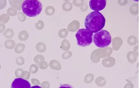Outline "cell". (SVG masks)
Wrapping results in <instances>:
<instances>
[{
    "label": "cell",
    "instance_id": "1",
    "mask_svg": "<svg viewBox=\"0 0 139 88\" xmlns=\"http://www.w3.org/2000/svg\"><path fill=\"white\" fill-rule=\"evenodd\" d=\"M105 23V18L103 14L99 11H93L86 17L84 26L86 30L95 33L104 28Z\"/></svg>",
    "mask_w": 139,
    "mask_h": 88
},
{
    "label": "cell",
    "instance_id": "2",
    "mask_svg": "<svg viewBox=\"0 0 139 88\" xmlns=\"http://www.w3.org/2000/svg\"><path fill=\"white\" fill-rule=\"evenodd\" d=\"M42 4L37 0H26L22 5V11L29 17L39 15L42 11Z\"/></svg>",
    "mask_w": 139,
    "mask_h": 88
},
{
    "label": "cell",
    "instance_id": "3",
    "mask_svg": "<svg viewBox=\"0 0 139 88\" xmlns=\"http://www.w3.org/2000/svg\"><path fill=\"white\" fill-rule=\"evenodd\" d=\"M93 41L99 48L107 47L111 42V36L110 33L107 30H101L93 35Z\"/></svg>",
    "mask_w": 139,
    "mask_h": 88
},
{
    "label": "cell",
    "instance_id": "4",
    "mask_svg": "<svg viewBox=\"0 0 139 88\" xmlns=\"http://www.w3.org/2000/svg\"><path fill=\"white\" fill-rule=\"evenodd\" d=\"M93 34L86 29H79L75 34L78 45L81 47H86L93 42Z\"/></svg>",
    "mask_w": 139,
    "mask_h": 88
},
{
    "label": "cell",
    "instance_id": "5",
    "mask_svg": "<svg viewBox=\"0 0 139 88\" xmlns=\"http://www.w3.org/2000/svg\"><path fill=\"white\" fill-rule=\"evenodd\" d=\"M107 5L106 0H91L90 6L91 9L95 11H100L105 8Z\"/></svg>",
    "mask_w": 139,
    "mask_h": 88
},
{
    "label": "cell",
    "instance_id": "6",
    "mask_svg": "<svg viewBox=\"0 0 139 88\" xmlns=\"http://www.w3.org/2000/svg\"><path fill=\"white\" fill-rule=\"evenodd\" d=\"M11 88H31V86L28 81L19 78H16L13 81Z\"/></svg>",
    "mask_w": 139,
    "mask_h": 88
},
{
    "label": "cell",
    "instance_id": "7",
    "mask_svg": "<svg viewBox=\"0 0 139 88\" xmlns=\"http://www.w3.org/2000/svg\"><path fill=\"white\" fill-rule=\"evenodd\" d=\"M24 48H25L24 45L19 43V44H18L16 47L15 49V52L18 54L22 53L24 51Z\"/></svg>",
    "mask_w": 139,
    "mask_h": 88
},
{
    "label": "cell",
    "instance_id": "8",
    "mask_svg": "<svg viewBox=\"0 0 139 88\" xmlns=\"http://www.w3.org/2000/svg\"><path fill=\"white\" fill-rule=\"evenodd\" d=\"M15 45V42L13 40H9L5 42V46L6 48L9 49H12L14 48Z\"/></svg>",
    "mask_w": 139,
    "mask_h": 88
},
{
    "label": "cell",
    "instance_id": "9",
    "mask_svg": "<svg viewBox=\"0 0 139 88\" xmlns=\"http://www.w3.org/2000/svg\"><path fill=\"white\" fill-rule=\"evenodd\" d=\"M36 49L39 52H41V53L44 52L45 50V45L43 44V43H41V42L38 43L36 45Z\"/></svg>",
    "mask_w": 139,
    "mask_h": 88
},
{
    "label": "cell",
    "instance_id": "10",
    "mask_svg": "<svg viewBox=\"0 0 139 88\" xmlns=\"http://www.w3.org/2000/svg\"><path fill=\"white\" fill-rule=\"evenodd\" d=\"M38 70H39V67L35 64H32L30 67V72L32 74H36L38 72Z\"/></svg>",
    "mask_w": 139,
    "mask_h": 88
},
{
    "label": "cell",
    "instance_id": "11",
    "mask_svg": "<svg viewBox=\"0 0 139 88\" xmlns=\"http://www.w3.org/2000/svg\"><path fill=\"white\" fill-rule=\"evenodd\" d=\"M44 59V58L43 56L40 55H38L34 58V61L36 63L39 65L40 64V61Z\"/></svg>",
    "mask_w": 139,
    "mask_h": 88
},
{
    "label": "cell",
    "instance_id": "12",
    "mask_svg": "<svg viewBox=\"0 0 139 88\" xmlns=\"http://www.w3.org/2000/svg\"><path fill=\"white\" fill-rule=\"evenodd\" d=\"M30 73L28 71H23L22 73L20 76V77L23 79H26L28 80L30 78Z\"/></svg>",
    "mask_w": 139,
    "mask_h": 88
},
{
    "label": "cell",
    "instance_id": "13",
    "mask_svg": "<svg viewBox=\"0 0 139 88\" xmlns=\"http://www.w3.org/2000/svg\"><path fill=\"white\" fill-rule=\"evenodd\" d=\"M24 59L21 57H18L16 59V64L19 65H22L24 64Z\"/></svg>",
    "mask_w": 139,
    "mask_h": 88
},
{
    "label": "cell",
    "instance_id": "14",
    "mask_svg": "<svg viewBox=\"0 0 139 88\" xmlns=\"http://www.w3.org/2000/svg\"><path fill=\"white\" fill-rule=\"evenodd\" d=\"M23 71V70H22V69H21V68L17 69V70H16L15 73L16 76V77H18V78H20L21 74Z\"/></svg>",
    "mask_w": 139,
    "mask_h": 88
},
{
    "label": "cell",
    "instance_id": "15",
    "mask_svg": "<svg viewBox=\"0 0 139 88\" xmlns=\"http://www.w3.org/2000/svg\"><path fill=\"white\" fill-rule=\"evenodd\" d=\"M39 65H39L40 68L42 70H45V68H47V63L45 61L41 62V63L39 64Z\"/></svg>",
    "mask_w": 139,
    "mask_h": 88
},
{
    "label": "cell",
    "instance_id": "16",
    "mask_svg": "<svg viewBox=\"0 0 139 88\" xmlns=\"http://www.w3.org/2000/svg\"><path fill=\"white\" fill-rule=\"evenodd\" d=\"M31 81H32V83L34 85H39L41 84L39 81L37 79H35V78L32 79L31 80Z\"/></svg>",
    "mask_w": 139,
    "mask_h": 88
},
{
    "label": "cell",
    "instance_id": "17",
    "mask_svg": "<svg viewBox=\"0 0 139 88\" xmlns=\"http://www.w3.org/2000/svg\"><path fill=\"white\" fill-rule=\"evenodd\" d=\"M58 88H74L73 86H72L71 85H70V84H62V85H60V87Z\"/></svg>",
    "mask_w": 139,
    "mask_h": 88
},
{
    "label": "cell",
    "instance_id": "18",
    "mask_svg": "<svg viewBox=\"0 0 139 88\" xmlns=\"http://www.w3.org/2000/svg\"><path fill=\"white\" fill-rule=\"evenodd\" d=\"M47 82H43L41 84L42 88H49V86H47Z\"/></svg>",
    "mask_w": 139,
    "mask_h": 88
},
{
    "label": "cell",
    "instance_id": "19",
    "mask_svg": "<svg viewBox=\"0 0 139 88\" xmlns=\"http://www.w3.org/2000/svg\"><path fill=\"white\" fill-rule=\"evenodd\" d=\"M31 88H42L41 86H39L38 85H36V86H33L32 87H31Z\"/></svg>",
    "mask_w": 139,
    "mask_h": 88
},
{
    "label": "cell",
    "instance_id": "20",
    "mask_svg": "<svg viewBox=\"0 0 139 88\" xmlns=\"http://www.w3.org/2000/svg\"><path fill=\"white\" fill-rule=\"evenodd\" d=\"M1 68V65H0V69Z\"/></svg>",
    "mask_w": 139,
    "mask_h": 88
}]
</instances>
